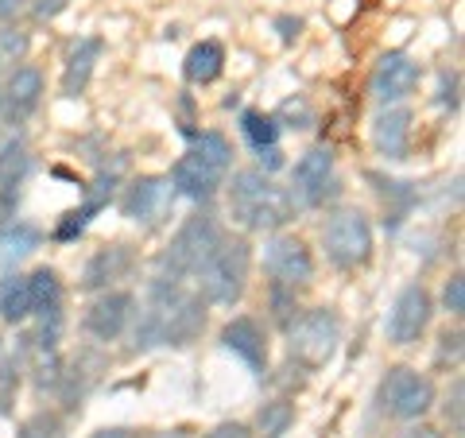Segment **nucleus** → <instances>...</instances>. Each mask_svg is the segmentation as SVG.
I'll use <instances>...</instances> for the list:
<instances>
[{
  "label": "nucleus",
  "instance_id": "1",
  "mask_svg": "<svg viewBox=\"0 0 465 438\" xmlns=\"http://www.w3.org/2000/svg\"><path fill=\"white\" fill-rule=\"evenodd\" d=\"M206 330V299L186 291L179 280H155L148 284V303L136 318L133 349L155 345H191Z\"/></svg>",
  "mask_w": 465,
  "mask_h": 438
},
{
  "label": "nucleus",
  "instance_id": "2",
  "mask_svg": "<svg viewBox=\"0 0 465 438\" xmlns=\"http://www.w3.org/2000/svg\"><path fill=\"white\" fill-rule=\"evenodd\" d=\"M229 217L249 233H275L295 217L291 191L272 183L268 171H237L229 183Z\"/></svg>",
  "mask_w": 465,
  "mask_h": 438
},
{
  "label": "nucleus",
  "instance_id": "3",
  "mask_svg": "<svg viewBox=\"0 0 465 438\" xmlns=\"http://www.w3.org/2000/svg\"><path fill=\"white\" fill-rule=\"evenodd\" d=\"M229 164H232L229 140L222 133H198L194 148L171 167L167 179L174 186V194H183L191 202H210L217 194V186L225 183Z\"/></svg>",
  "mask_w": 465,
  "mask_h": 438
},
{
  "label": "nucleus",
  "instance_id": "4",
  "mask_svg": "<svg viewBox=\"0 0 465 438\" xmlns=\"http://www.w3.org/2000/svg\"><path fill=\"white\" fill-rule=\"evenodd\" d=\"M222 225L213 222L210 214H194V217H186L183 222V229L174 233V241L167 244V253L159 256V280H179V284H186V280H194V275L206 268V260L213 256V248L222 244Z\"/></svg>",
  "mask_w": 465,
  "mask_h": 438
},
{
  "label": "nucleus",
  "instance_id": "5",
  "mask_svg": "<svg viewBox=\"0 0 465 438\" xmlns=\"http://www.w3.org/2000/svg\"><path fill=\"white\" fill-rule=\"evenodd\" d=\"M249 264H252L249 244L222 237V244H217L213 256L206 260V268L194 275V280L202 284L198 295L210 306H237L244 287H249Z\"/></svg>",
  "mask_w": 465,
  "mask_h": 438
},
{
  "label": "nucleus",
  "instance_id": "6",
  "mask_svg": "<svg viewBox=\"0 0 465 438\" xmlns=\"http://www.w3.org/2000/svg\"><path fill=\"white\" fill-rule=\"evenodd\" d=\"M341 345V318L330 306H314L287 323V353L295 357L302 369H322L333 361Z\"/></svg>",
  "mask_w": 465,
  "mask_h": 438
},
{
  "label": "nucleus",
  "instance_id": "7",
  "mask_svg": "<svg viewBox=\"0 0 465 438\" xmlns=\"http://www.w3.org/2000/svg\"><path fill=\"white\" fill-rule=\"evenodd\" d=\"M322 244L333 268L353 272L365 268L372 256V225L361 210H338L322 229Z\"/></svg>",
  "mask_w": 465,
  "mask_h": 438
},
{
  "label": "nucleus",
  "instance_id": "8",
  "mask_svg": "<svg viewBox=\"0 0 465 438\" xmlns=\"http://www.w3.org/2000/svg\"><path fill=\"white\" fill-rule=\"evenodd\" d=\"M434 407V384L430 376L407 369V364H396L388 369V376L381 381V412H388L391 419H423Z\"/></svg>",
  "mask_w": 465,
  "mask_h": 438
},
{
  "label": "nucleus",
  "instance_id": "9",
  "mask_svg": "<svg viewBox=\"0 0 465 438\" xmlns=\"http://www.w3.org/2000/svg\"><path fill=\"white\" fill-rule=\"evenodd\" d=\"M264 272L272 275V287L299 291L314 280V256L299 237H272L264 248Z\"/></svg>",
  "mask_w": 465,
  "mask_h": 438
},
{
  "label": "nucleus",
  "instance_id": "10",
  "mask_svg": "<svg viewBox=\"0 0 465 438\" xmlns=\"http://www.w3.org/2000/svg\"><path fill=\"white\" fill-rule=\"evenodd\" d=\"M430 314H434V303H430V291L423 284H411V287H403L396 303H391V311H388V342L391 345H411L419 342L427 333L430 326Z\"/></svg>",
  "mask_w": 465,
  "mask_h": 438
},
{
  "label": "nucleus",
  "instance_id": "11",
  "mask_svg": "<svg viewBox=\"0 0 465 438\" xmlns=\"http://www.w3.org/2000/svg\"><path fill=\"white\" fill-rule=\"evenodd\" d=\"M419 78H423V70H419V63L411 55L388 51L372 70V94L381 105H400V101H407L415 94Z\"/></svg>",
  "mask_w": 465,
  "mask_h": 438
},
{
  "label": "nucleus",
  "instance_id": "12",
  "mask_svg": "<svg viewBox=\"0 0 465 438\" xmlns=\"http://www.w3.org/2000/svg\"><path fill=\"white\" fill-rule=\"evenodd\" d=\"M171 202H174L171 179H159V174H143V179H136V183L124 191L121 214L128 217V222H136V225H155L159 217L171 210Z\"/></svg>",
  "mask_w": 465,
  "mask_h": 438
},
{
  "label": "nucleus",
  "instance_id": "13",
  "mask_svg": "<svg viewBox=\"0 0 465 438\" xmlns=\"http://www.w3.org/2000/svg\"><path fill=\"white\" fill-rule=\"evenodd\" d=\"M338 194V179H333V155L330 148H311L295 164V202L302 206H322L326 198Z\"/></svg>",
  "mask_w": 465,
  "mask_h": 438
},
{
  "label": "nucleus",
  "instance_id": "14",
  "mask_svg": "<svg viewBox=\"0 0 465 438\" xmlns=\"http://www.w3.org/2000/svg\"><path fill=\"white\" fill-rule=\"evenodd\" d=\"M133 306L136 299L128 291H105L101 299L90 303V311L82 314V330L90 333L94 342H116L133 323Z\"/></svg>",
  "mask_w": 465,
  "mask_h": 438
},
{
  "label": "nucleus",
  "instance_id": "15",
  "mask_svg": "<svg viewBox=\"0 0 465 438\" xmlns=\"http://www.w3.org/2000/svg\"><path fill=\"white\" fill-rule=\"evenodd\" d=\"M0 97H5V113H0V116H5L8 124H24L27 116L39 109V101H43V75L35 66H16L8 75Z\"/></svg>",
  "mask_w": 465,
  "mask_h": 438
},
{
  "label": "nucleus",
  "instance_id": "16",
  "mask_svg": "<svg viewBox=\"0 0 465 438\" xmlns=\"http://www.w3.org/2000/svg\"><path fill=\"white\" fill-rule=\"evenodd\" d=\"M222 345L229 349L232 357H241L256 376L268 373V342H264V330H260L256 318H232V323L222 330Z\"/></svg>",
  "mask_w": 465,
  "mask_h": 438
},
{
  "label": "nucleus",
  "instance_id": "17",
  "mask_svg": "<svg viewBox=\"0 0 465 438\" xmlns=\"http://www.w3.org/2000/svg\"><path fill=\"white\" fill-rule=\"evenodd\" d=\"M372 144L384 159H407L411 152V109L384 105L372 121Z\"/></svg>",
  "mask_w": 465,
  "mask_h": 438
},
{
  "label": "nucleus",
  "instance_id": "18",
  "mask_svg": "<svg viewBox=\"0 0 465 438\" xmlns=\"http://www.w3.org/2000/svg\"><path fill=\"white\" fill-rule=\"evenodd\" d=\"M133 272V248L124 244H113V248H101V253L90 256V264L82 272V287L85 291H109L116 280Z\"/></svg>",
  "mask_w": 465,
  "mask_h": 438
},
{
  "label": "nucleus",
  "instance_id": "19",
  "mask_svg": "<svg viewBox=\"0 0 465 438\" xmlns=\"http://www.w3.org/2000/svg\"><path fill=\"white\" fill-rule=\"evenodd\" d=\"M101 58V39L97 35H85L78 39L66 55V70H63V97H78L85 94V85L94 78V66Z\"/></svg>",
  "mask_w": 465,
  "mask_h": 438
},
{
  "label": "nucleus",
  "instance_id": "20",
  "mask_svg": "<svg viewBox=\"0 0 465 438\" xmlns=\"http://www.w3.org/2000/svg\"><path fill=\"white\" fill-rule=\"evenodd\" d=\"M186 82H194V85H210L222 78V70H225V47L217 39H202L191 47V55H186Z\"/></svg>",
  "mask_w": 465,
  "mask_h": 438
},
{
  "label": "nucleus",
  "instance_id": "21",
  "mask_svg": "<svg viewBox=\"0 0 465 438\" xmlns=\"http://www.w3.org/2000/svg\"><path fill=\"white\" fill-rule=\"evenodd\" d=\"M43 241V233L27 222H16L0 233V268H16L24 256H32Z\"/></svg>",
  "mask_w": 465,
  "mask_h": 438
},
{
  "label": "nucleus",
  "instance_id": "22",
  "mask_svg": "<svg viewBox=\"0 0 465 438\" xmlns=\"http://www.w3.org/2000/svg\"><path fill=\"white\" fill-rule=\"evenodd\" d=\"M0 314H5L8 323H24V318L35 314L32 280H27V275H16V280H8L0 287Z\"/></svg>",
  "mask_w": 465,
  "mask_h": 438
},
{
  "label": "nucleus",
  "instance_id": "23",
  "mask_svg": "<svg viewBox=\"0 0 465 438\" xmlns=\"http://www.w3.org/2000/svg\"><path fill=\"white\" fill-rule=\"evenodd\" d=\"M27 167H32V155H27V140L16 133L0 144V186H20Z\"/></svg>",
  "mask_w": 465,
  "mask_h": 438
},
{
  "label": "nucleus",
  "instance_id": "24",
  "mask_svg": "<svg viewBox=\"0 0 465 438\" xmlns=\"http://www.w3.org/2000/svg\"><path fill=\"white\" fill-rule=\"evenodd\" d=\"M241 133H244V140L252 144V152L260 155V152H268V148H275V140H280V121L275 116H268V113H241Z\"/></svg>",
  "mask_w": 465,
  "mask_h": 438
},
{
  "label": "nucleus",
  "instance_id": "25",
  "mask_svg": "<svg viewBox=\"0 0 465 438\" xmlns=\"http://www.w3.org/2000/svg\"><path fill=\"white\" fill-rule=\"evenodd\" d=\"M291 423H295V407L287 400H272V403L260 407L256 431H260V438H280V434H287Z\"/></svg>",
  "mask_w": 465,
  "mask_h": 438
},
{
  "label": "nucleus",
  "instance_id": "26",
  "mask_svg": "<svg viewBox=\"0 0 465 438\" xmlns=\"http://www.w3.org/2000/svg\"><path fill=\"white\" fill-rule=\"evenodd\" d=\"M24 55H27V32L5 27V32H0V70L5 66L16 70V63H24Z\"/></svg>",
  "mask_w": 465,
  "mask_h": 438
},
{
  "label": "nucleus",
  "instance_id": "27",
  "mask_svg": "<svg viewBox=\"0 0 465 438\" xmlns=\"http://www.w3.org/2000/svg\"><path fill=\"white\" fill-rule=\"evenodd\" d=\"M442 311L454 314V318L465 314V280H461V275H450V280H446V287H442Z\"/></svg>",
  "mask_w": 465,
  "mask_h": 438
},
{
  "label": "nucleus",
  "instance_id": "28",
  "mask_svg": "<svg viewBox=\"0 0 465 438\" xmlns=\"http://www.w3.org/2000/svg\"><path fill=\"white\" fill-rule=\"evenodd\" d=\"M275 121H295L291 128H311L314 116H311V105H307V101L295 97V101H283V109L275 113Z\"/></svg>",
  "mask_w": 465,
  "mask_h": 438
},
{
  "label": "nucleus",
  "instance_id": "29",
  "mask_svg": "<svg viewBox=\"0 0 465 438\" xmlns=\"http://www.w3.org/2000/svg\"><path fill=\"white\" fill-rule=\"evenodd\" d=\"M446 423L458 438L461 434V381H454V388H450V396H446Z\"/></svg>",
  "mask_w": 465,
  "mask_h": 438
},
{
  "label": "nucleus",
  "instance_id": "30",
  "mask_svg": "<svg viewBox=\"0 0 465 438\" xmlns=\"http://www.w3.org/2000/svg\"><path fill=\"white\" fill-rule=\"evenodd\" d=\"M439 361H461V330H446L439 338Z\"/></svg>",
  "mask_w": 465,
  "mask_h": 438
},
{
  "label": "nucleus",
  "instance_id": "31",
  "mask_svg": "<svg viewBox=\"0 0 465 438\" xmlns=\"http://www.w3.org/2000/svg\"><path fill=\"white\" fill-rule=\"evenodd\" d=\"M12 392H16V369H0V415L12 412Z\"/></svg>",
  "mask_w": 465,
  "mask_h": 438
},
{
  "label": "nucleus",
  "instance_id": "32",
  "mask_svg": "<svg viewBox=\"0 0 465 438\" xmlns=\"http://www.w3.org/2000/svg\"><path fill=\"white\" fill-rule=\"evenodd\" d=\"M202 438H252V431L244 423H217L213 431H206Z\"/></svg>",
  "mask_w": 465,
  "mask_h": 438
},
{
  "label": "nucleus",
  "instance_id": "33",
  "mask_svg": "<svg viewBox=\"0 0 465 438\" xmlns=\"http://www.w3.org/2000/svg\"><path fill=\"white\" fill-rule=\"evenodd\" d=\"M66 5H70V0H32V16L35 20H54Z\"/></svg>",
  "mask_w": 465,
  "mask_h": 438
},
{
  "label": "nucleus",
  "instance_id": "34",
  "mask_svg": "<svg viewBox=\"0 0 465 438\" xmlns=\"http://www.w3.org/2000/svg\"><path fill=\"white\" fill-rule=\"evenodd\" d=\"M24 12H32V0H0V20L5 24H16Z\"/></svg>",
  "mask_w": 465,
  "mask_h": 438
},
{
  "label": "nucleus",
  "instance_id": "35",
  "mask_svg": "<svg viewBox=\"0 0 465 438\" xmlns=\"http://www.w3.org/2000/svg\"><path fill=\"white\" fill-rule=\"evenodd\" d=\"M442 105L450 109H458V75H442Z\"/></svg>",
  "mask_w": 465,
  "mask_h": 438
},
{
  "label": "nucleus",
  "instance_id": "36",
  "mask_svg": "<svg viewBox=\"0 0 465 438\" xmlns=\"http://www.w3.org/2000/svg\"><path fill=\"white\" fill-rule=\"evenodd\" d=\"M90 438H143V434L133 431V427H101V431H94Z\"/></svg>",
  "mask_w": 465,
  "mask_h": 438
},
{
  "label": "nucleus",
  "instance_id": "37",
  "mask_svg": "<svg viewBox=\"0 0 465 438\" xmlns=\"http://www.w3.org/2000/svg\"><path fill=\"white\" fill-rule=\"evenodd\" d=\"M275 27H280V35H283V43H291V39H299V27H302V20H291V16H280V20H275Z\"/></svg>",
  "mask_w": 465,
  "mask_h": 438
},
{
  "label": "nucleus",
  "instance_id": "38",
  "mask_svg": "<svg viewBox=\"0 0 465 438\" xmlns=\"http://www.w3.org/2000/svg\"><path fill=\"white\" fill-rule=\"evenodd\" d=\"M403 438H442L434 427H411V431H403Z\"/></svg>",
  "mask_w": 465,
  "mask_h": 438
},
{
  "label": "nucleus",
  "instance_id": "39",
  "mask_svg": "<svg viewBox=\"0 0 465 438\" xmlns=\"http://www.w3.org/2000/svg\"><path fill=\"white\" fill-rule=\"evenodd\" d=\"M152 438H186V431L179 427V431H167V434H152Z\"/></svg>",
  "mask_w": 465,
  "mask_h": 438
},
{
  "label": "nucleus",
  "instance_id": "40",
  "mask_svg": "<svg viewBox=\"0 0 465 438\" xmlns=\"http://www.w3.org/2000/svg\"><path fill=\"white\" fill-rule=\"evenodd\" d=\"M0 113H5V97H0Z\"/></svg>",
  "mask_w": 465,
  "mask_h": 438
}]
</instances>
